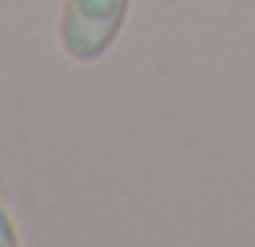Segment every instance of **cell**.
<instances>
[{"mask_svg": "<svg viewBox=\"0 0 255 247\" xmlns=\"http://www.w3.org/2000/svg\"><path fill=\"white\" fill-rule=\"evenodd\" d=\"M131 0H64L60 12V48L76 64L100 60L124 32Z\"/></svg>", "mask_w": 255, "mask_h": 247, "instance_id": "obj_1", "label": "cell"}, {"mask_svg": "<svg viewBox=\"0 0 255 247\" xmlns=\"http://www.w3.org/2000/svg\"><path fill=\"white\" fill-rule=\"evenodd\" d=\"M0 247H20V235H16V223L8 215V207L0 203Z\"/></svg>", "mask_w": 255, "mask_h": 247, "instance_id": "obj_2", "label": "cell"}]
</instances>
